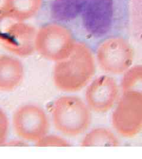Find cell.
I'll list each match as a JSON object with an SVG mask.
<instances>
[{"mask_svg": "<svg viewBox=\"0 0 142 159\" xmlns=\"http://www.w3.org/2000/svg\"><path fill=\"white\" fill-rule=\"evenodd\" d=\"M12 123L17 136L30 142H37L49 129L45 111L34 104H25L17 108L13 114Z\"/></svg>", "mask_w": 142, "mask_h": 159, "instance_id": "7", "label": "cell"}, {"mask_svg": "<svg viewBox=\"0 0 142 159\" xmlns=\"http://www.w3.org/2000/svg\"><path fill=\"white\" fill-rule=\"evenodd\" d=\"M95 72L90 46L78 42L68 57L57 61L53 71V81L60 90L73 93L89 84Z\"/></svg>", "mask_w": 142, "mask_h": 159, "instance_id": "2", "label": "cell"}, {"mask_svg": "<svg viewBox=\"0 0 142 159\" xmlns=\"http://www.w3.org/2000/svg\"><path fill=\"white\" fill-rule=\"evenodd\" d=\"M37 30L33 26L0 15V44L19 57H28L35 50Z\"/></svg>", "mask_w": 142, "mask_h": 159, "instance_id": "6", "label": "cell"}, {"mask_svg": "<svg viewBox=\"0 0 142 159\" xmlns=\"http://www.w3.org/2000/svg\"><path fill=\"white\" fill-rule=\"evenodd\" d=\"M91 111L87 104L78 97H60L51 108L53 125L57 130L65 136H78L91 125Z\"/></svg>", "mask_w": 142, "mask_h": 159, "instance_id": "3", "label": "cell"}, {"mask_svg": "<svg viewBox=\"0 0 142 159\" xmlns=\"http://www.w3.org/2000/svg\"><path fill=\"white\" fill-rule=\"evenodd\" d=\"M43 0H3L0 15L18 21L34 17L40 10Z\"/></svg>", "mask_w": 142, "mask_h": 159, "instance_id": "11", "label": "cell"}, {"mask_svg": "<svg viewBox=\"0 0 142 159\" xmlns=\"http://www.w3.org/2000/svg\"><path fill=\"white\" fill-rule=\"evenodd\" d=\"M129 26L142 41V0H130Z\"/></svg>", "mask_w": 142, "mask_h": 159, "instance_id": "14", "label": "cell"}, {"mask_svg": "<svg viewBox=\"0 0 142 159\" xmlns=\"http://www.w3.org/2000/svg\"><path fill=\"white\" fill-rule=\"evenodd\" d=\"M8 132V121L5 113L0 109V145L6 142Z\"/></svg>", "mask_w": 142, "mask_h": 159, "instance_id": "16", "label": "cell"}, {"mask_svg": "<svg viewBox=\"0 0 142 159\" xmlns=\"http://www.w3.org/2000/svg\"><path fill=\"white\" fill-rule=\"evenodd\" d=\"M75 43L74 34L68 28L51 23L37 30L35 50L46 59L57 62L68 56Z\"/></svg>", "mask_w": 142, "mask_h": 159, "instance_id": "4", "label": "cell"}, {"mask_svg": "<svg viewBox=\"0 0 142 159\" xmlns=\"http://www.w3.org/2000/svg\"><path fill=\"white\" fill-rule=\"evenodd\" d=\"M98 49L99 61L105 72L119 74L127 70L130 64V52L124 38L108 39L98 46Z\"/></svg>", "mask_w": 142, "mask_h": 159, "instance_id": "9", "label": "cell"}, {"mask_svg": "<svg viewBox=\"0 0 142 159\" xmlns=\"http://www.w3.org/2000/svg\"><path fill=\"white\" fill-rule=\"evenodd\" d=\"M130 0H55L53 10L58 24L78 22L85 34L98 42L123 37L129 26Z\"/></svg>", "mask_w": 142, "mask_h": 159, "instance_id": "1", "label": "cell"}, {"mask_svg": "<svg viewBox=\"0 0 142 159\" xmlns=\"http://www.w3.org/2000/svg\"><path fill=\"white\" fill-rule=\"evenodd\" d=\"M37 146H69L71 144L64 138L56 135H46L36 142Z\"/></svg>", "mask_w": 142, "mask_h": 159, "instance_id": "15", "label": "cell"}, {"mask_svg": "<svg viewBox=\"0 0 142 159\" xmlns=\"http://www.w3.org/2000/svg\"><path fill=\"white\" fill-rule=\"evenodd\" d=\"M119 96V87L115 80L110 75H101L88 86L85 100L91 111L105 113L113 107Z\"/></svg>", "mask_w": 142, "mask_h": 159, "instance_id": "8", "label": "cell"}, {"mask_svg": "<svg viewBox=\"0 0 142 159\" xmlns=\"http://www.w3.org/2000/svg\"><path fill=\"white\" fill-rule=\"evenodd\" d=\"M119 139L112 131L105 127H98L86 134L82 146H117Z\"/></svg>", "mask_w": 142, "mask_h": 159, "instance_id": "12", "label": "cell"}, {"mask_svg": "<svg viewBox=\"0 0 142 159\" xmlns=\"http://www.w3.org/2000/svg\"><path fill=\"white\" fill-rule=\"evenodd\" d=\"M123 92L138 91L142 92V67H136L127 70L121 81Z\"/></svg>", "mask_w": 142, "mask_h": 159, "instance_id": "13", "label": "cell"}, {"mask_svg": "<svg viewBox=\"0 0 142 159\" xmlns=\"http://www.w3.org/2000/svg\"><path fill=\"white\" fill-rule=\"evenodd\" d=\"M24 74L23 64L17 58L0 56V91L8 92L21 84Z\"/></svg>", "mask_w": 142, "mask_h": 159, "instance_id": "10", "label": "cell"}, {"mask_svg": "<svg viewBox=\"0 0 142 159\" xmlns=\"http://www.w3.org/2000/svg\"><path fill=\"white\" fill-rule=\"evenodd\" d=\"M114 130L120 136L132 138L142 130V92H123L111 116Z\"/></svg>", "mask_w": 142, "mask_h": 159, "instance_id": "5", "label": "cell"}]
</instances>
